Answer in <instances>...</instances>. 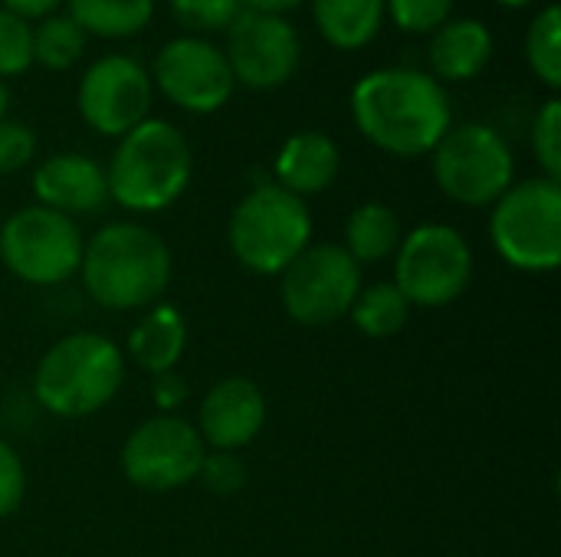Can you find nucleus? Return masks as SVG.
<instances>
[{
	"instance_id": "obj_1",
	"label": "nucleus",
	"mask_w": 561,
	"mask_h": 557,
	"mask_svg": "<svg viewBox=\"0 0 561 557\" xmlns=\"http://www.w3.org/2000/svg\"><path fill=\"white\" fill-rule=\"evenodd\" d=\"M352 118L385 154L424 158L450 131L454 105L444 82L431 72L414 66H385L355 82Z\"/></svg>"
},
{
	"instance_id": "obj_2",
	"label": "nucleus",
	"mask_w": 561,
	"mask_h": 557,
	"mask_svg": "<svg viewBox=\"0 0 561 557\" xmlns=\"http://www.w3.org/2000/svg\"><path fill=\"white\" fill-rule=\"evenodd\" d=\"M79 276L102 309H148L168 292L171 250L154 230L135 220H115L85 240Z\"/></svg>"
},
{
	"instance_id": "obj_3",
	"label": "nucleus",
	"mask_w": 561,
	"mask_h": 557,
	"mask_svg": "<svg viewBox=\"0 0 561 557\" xmlns=\"http://www.w3.org/2000/svg\"><path fill=\"white\" fill-rule=\"evenodd\" d=\"M108 200L135 213H158L181 200L194 177V151L187 135L164 121L145 118L118 138L105 167Z\"/></svg>"
},
{
	"instance_id": "obj_4",
	"label": "nucleus",
	"mask_w": 561,
	"mask_h": 557,
	"mask_svg": "<svg viewBox=\"0 0 561 557\" xmlns=\"http://www.w3.org/2000/svg\"><path fill=\"white\" fill-rule=\"evenodd\" d=\"M125 384V355L99 332H72L46 348L33 371V397L62 420L99 414Z\"/></svg>"
},
{
	"instance_id": "obj_5",
	"label": "nucleus",
	"mask_w": 561,
	"mask_h": 557,
	"mask_svg": "<svg viewBox=\"0 0 561 557\" xmlns=\"http://www.w3.org/2000/svg\"><path fill=\"white\" fill-rule=\"evenodd\" d=\"M312 240V213L279 184H260L240 197L227 223L233 259L256 276H279Z\"/></svg>"
},
{
	"instance_id": "obj_6",
	"label": "nucleus",
	"mask_w": 561,
	"mask_h": 557,
	"mask_svg": "<svg viewBox=\"0 0 561 557\" xmlns=\"http://www.w3.org/2000/svg\"><path fill=\"white\" fill-rule=\"evenodd\" d=\"M490 240L519 272H556L561 263V184L529 177L513 184L490 213Z\"/></svg>"
},
{
	"instance_id": "obj_7",
	"label": "nucleus",
	"mask_w": 561,
	"mask_h": 557,
	"mask_svg": "<svg viewBox=\"0 0 561 557\" xmlns=\"http://www.w3.org/2000/svg\"><path fill=\"white\" fill-rule=\"evenodd\" d=\"M431 167L440 194L460 207H493L516 184V158L506 138L483 121L450 125L431 151Z\"/></svg>"
},
{
	"instance_id": "obj_8",
	"label": "nucleus",
	"mask_w": 561,
	"mask_h": 557,
	"mask_svg": "<svg viewBox=\"0 0 561 557\" xmlns=\"http://www.w3.org/2000/svg\"><path fill=\"white\" fill-rule=\"evenodd\" d=\"M391 282L411 305H450L473 282V250L460 230L447 223H421L401 236Z\"/></svg>"
},
{
	"instance_id": "obj_9",
	"label": "nucleus",
	"mask_w": 561,
	"mask_h": 557,
	"mask_svg": "<svg viewBox=\"0 0 561 557\" xmlns=\"http://www.w3.org/2000/svg\"><path fill=\"white\" fill-rule=\"evenodd\" d=\"M79 223L49 207H23L0 223V263L30 286H59L82 266Z\"/></svg>"
},
{
	"instance_id": "obj_10",
	"label": "nucleus",
	"mask_w": 561,
	"mask_h": 557,
	"mask_svg": "<svg viewBox=\"0 0 561 557\" xmlns=\"http://www.w3.org/2000/svg\"><path fill=\"white\" fill-rule=\"evenodd\" d=\"M358 292L362 266L335 243H309L279 272L283 309L306 328H325L348 318Z\"/></svg>"
},
{
	"instance_id": "obj_11",
	"label": "nucleus",
	"mask_w": 561,
	"mask_h": 557,
	"mask_svg": "<svg viewBox=\"0 0 561 557\" xmlns=\"http://www.w3.org/2000/svg\"><path fill=\"white\" fill-rule=\"evenodd\" d=\"M204 453L207 446L194 423L178 414H158L125 437L118 463L135 489L171 492L197 479Z\"/></svg>"
},
{
	"instance_id": "obj_12",
	"label": "nucleus",
	"mask_w": 561,
	"mask_h": 557,
	"mask_svg": "<svg viewBox=\"0 0 561 557\" xmlns=\"http://www.w3.org/2000/svg\"><path fill=\"white\" fill-rule=\"evenodd\" d=\"M151 85L178 108L191 115H210L224 108L237 89L224 49L207 36H174L168 39L148 69Z\"/></svg>"
},
{
	"instance_id": "obj_13",
	"label": "nucleus",
	"mask_w": 561,
	"mask_h": 557,
	"mask_svg": "<svg viewBox=\"0 0 561 557\" xmlns=\"http://www.w3.org/2000/svg\"><path fill=\"white\" fill-rule=\"evenodd\" d=\"M151 76L128 53L99 56L95 62H89L76 85L79 118L105 138H122L135 125H141L151 112Z\"/></svg>"
},
{
	"instance_id": "obj_14",
	"label": "nucleus",
	"mask_w": 561,
	"mask_h": 557,
	"mask_svg": "<svg viewBox=\"0 0 561 557\" xmlns=\"http://www.w3.org/2000/svg\"><path fill=\"white\" fill-rule=\"evenodd\" d=\"M227 43L220 46L237 85L247 89H279L289 82L302 59L299 30L279 13L240 10V16L224 30Z\"/></svg>"
},
{
	"instance_id": "obj_15",
	"label": "nucleus",
	"mask_w": 561,
	"mask_h": 557,
	"mask_svg": "<svg viewBox=\"0 0 561 557\" xmlns=\"http://www.w3.org/2000/svg\"><path fill=\"white\" fill-rule=\"evenodd\" d=\"M266 427V394L250 378L217 381L197 410V433L204 446L237 453L250 446Z\"/></svg>"
},
{
	"instance_id": "obj_16",
	"label": "nucleus",
	"mask_w": 561,
	"mask_h": 557,
	"mask_svg": "<svg viewBox=\"0 0 561 557\" xmlns=\"http://www.w3.org/2000/svg\"><path fill=\"white\" fill-rule=\"evenodd\" d=\"M33 194L39 207L76 220L82 213H99L108 204V177L99 161L76 151H62L36 164Z\"/></svg>"
},
{
	"instance_id": "obj_17",
	"label": "nucleus",
	"mask_w": 561,
	"mask_h": 557,
	"mask_svg": "<svg viewBox=\"0 0 561 557\" xmlns=\"http://www.w3.org/2000/svg\"><path fill=\"white\" fill-rule=\"evenodd\" d=\"M493 59V33L477 16H450L431 33L427 62L437 82H470Z\"/></svg>"
},
{
	"instance_id": "obj_18",
	"label": "nucleus",
	"mask_w": 561,
	"mask_h": 557,
	"mask_svg": "<svg viewBox=\"0 0 561 557\" xmlns=\"http://www.w3.org/2000/svg\"><path fill=\"white\" fill-rule=\"evenodd\" d=\"M342 167V151L325 131H296L283 141L273 161L276 184L296 197L322 194L335 184Z\"/></svg>"
},
{
	"instance_id": "obj_19",
	"label": "nucleus",
	"mask_w": 561,
	"mask_h": 557,
	"mask_svg": "<svg viewBox=\"0 0 561 557\" xmlns=\"http://www.w3.org/2000/svg\"><path fill=\"white\" fill-rule=\"evenodd\" d=\"M184 348H187V322L174 305H154L148 315L135 322L128 335V358L151 378L174 371Z\"/></svg>"
},
{
	"instance_id": "obj_20",
	"label": "nucleus",
	"mask_w": 561,
	"mask_h": 557,
	"mask_svg": "<svg viewBox=\"0 0 561 557\" xmlns=\"http://www.w3.org/2000/svg\"><path fill=\"white\" fill-rule=\"evenodd\" d=\"M322 39L342 53H358L385 26V0H309Z\"/></svg>"
},
{
	"instance_id": "obj_21",
	"label": "nucleus",
	"mask_w": 561,
	"mask_h": 557,
	"mask_svg": "<svg viewBox=\"0 0 561 557\" xmlns=\"http://www.w3.org/2000/svg\"><path fill=\"white\" fill-rule=\"evenodd\" d=\"M404 230H401V217L378 200H368L362 207L352 210V217L345 220V253L362 266V263H381L388 259L398 243H401Z\"/></svg>"
},
{
	"instance_id": "obj_22",
	"label": "nucleus",
	"mask_w": 561,
	"mask_h": 557,
	"mask_svg": "<svg viewBox=\"0 0 561 557\" xmlns=\"http://www.w3.org/2000/svg\"><path fill=\"white\" fill-rule=\"evenodd\" d=\"M62 7L85 36L102 39L138 36L154 16V0H66Z\"/></svg>"
},
{
	"instance_id": "obj_23",
	"label": "nucleus",
	"mask_w": 561,
	"mask_h": 557,
	"mask_svg": "<svg viewBox=\"0 0 561 557\" xmlns=\"http://www.w3.org/2000/svg\"><path fill=\"white\" fill-rule=\"evenodd\" d=\"M348 318L365 338H394L411 318V302L398 292L394 282L362 286Z\"/></svg>"
},
{
	"instance_id": "obj_24",
	"label": "nucleus",
	"mask_w": 561,
	"mask_h": 557,
	"mask_svg": "<svg viewBox=\"0 0 561 557\" xmlns=\"http://www.w3.org/2000/svg\"><path fill=\"white\" fill-rule=\"evenodd\" d=\"M85 33L69 13H49L33 23V62L49 72L72 69L85 53Z\"/></svg>"
},
{
	"instance_id": "obj_25",
	"label": "nucleus",
	"mask_w": 561,
	"mask_h": 557,
	"mask_svg": "<svg viewBox=\"0 0 561 557\" xmlns=\"http://www.w3.org/2000/svg\"><path fill=\"white\" fill-rule=\"evenodd\" d=\"M523 53L526 62L533 69V76L546 85V89H559L561 85V7L559 3H546L526 26V39H523Z\"/></svg>"
},
{
	"instance_id": "obj_26",
	"label": "nucleus",
	"mask_w": 561,
	"mask_h": 557,
	"mask_svg": "<svg viewBox=\"0 0 561 557\" xmlns=\"http://www.w3.org/2000/svg\"><path fill=\"white\" fill-rule=\"evenodd\" d=\"M168 7L191 36H204L227 30L240 16L243 0H168Z\"/></svg>"
},
{
	"instance_id": "obj_27",
	"label": "nucleus",
	"mask_w": 561,
	"mask_h": 557,
	"mask_svg": "<svg viewBox=\"0 0 561 557\" xmlns=\"http://www.w3.org/2000/svg\"><path fill=\"white\" fill-rule=\"evenodd\" d=\"M457 0H385V20L414 36H431L454 16Z\"/></svg>"
},
{
	"instance_id": "obj_28",
	"label": "nucleus",
	"mask_w": 561,
	"mask_h": 557,
	"mask_svg": "<svg viewBox=\"0 0 561 557\" xmlns=\"http://www.w3.org/2000/svg\"><path fill=\"white\" fill-rule=\"evenodd\" d=\"M33 66V23L0 7V79L23 76Z\"/></svg>"
},
{
	"instance_id": "obj_29",
	"label": "nucleus",
	"mask_w": 561,
	"mask_h": 557,
	"mask_svg": "<svg viewBox=\"0 0 561 557\" xmlns=\"http://www.w3.org/2000/svg\"><path fill=\"white\" fill-rule=\"evenodd\" d=\"M533 151L542 167V177L561 181V105L559 98H549L536 121H533Z\"/></svg>"
},
{
	"instance_id": "obj_30",
	"label": "nucleus",
	"mask_w": 561,
	"mask_h": 557,
	"mask_svg": "<svg viewBox=\"0 0 561 557\" xmlns=\"http://www.w3.org/2000/svg\"><path fill=\"white\" fill-rule=\"evenodd\" d=\"M197 479L214 496H237L247 486V466H243V460L237 453L214 450V453H204Z\"/></svg>"
},
{
	"instance_id": "obj_31",
	"label": "nucleus",
	"mask_w": 561,
	"mask_h": 557,
	"mask_svg": "<svg viewBox=\"0 0 561 557\" xmlns=\"http://www.w3.org/2000/svg\"><path fill=\"white\" fill-rule=\"evenodd\" d=\"M36 154V131L23 121L0 118V174L23 171Z\"/></svg>"
},
{
	"instance_id": "obj_32",
	"label": "nucleus",
	"mask_w": 561,
	"mask_h": 557,
	"mask_svg": "<svg viewBox=\"0 0 561 557\" xmlns=\"http://www.w3.org/2000/svg\"><path fill=\"white\" fill-rule=\"evenodd\" d=\"M26 496V469L16 450L0 440V519L13 515Z\"/></svg>"
},
{
	"instance_id": "obj_33",
	"label": "nucleus",
	"mask_w": 561,
	"mask_h": 557,
	"mask_svg": "<svg viewBox=\"0 0 561 557\" xmlns=\"http://www.w3.org/2000/svg\"><path fill=\"white\" fill-rule=\"evenodd\" d=\"M151 397H154V407H158L161 414H174V410L187 401V381H184L178 371L154 374Z\"/></svg>"
},
{
	"instance_id": "obj_34",
	"label": "nucleus",
	"mask_w": 561,
	"mask_h": 557,
	"mask_svg": "<svg viewBox=\"0 0 561 557\" xmlns=\"http://www.w3.org/2000/svg\"><path fill=\"white\" fill-rule=\"evenodd\" d=\"M62 3H66V0H0L3 10L23 16L26 23H36V20H43V16H49V13H59Z\"/></svg>"
},
{
	"instance_id": "obj_35",
	"label": "nucleus",
	"mask_w": 561,
	"mask_h": 557,
	"mask_svg": "<svg viewBox=\"0 0 561 557\" xmlns=\"http://www.w3.org/2000/svg\"><path fill=\"white\" fill-rule=\"evenodd\" d=\"M306 0H243V7L247 10H260V13H279V16H286L289 10H296V7H302Z\"/></svg>"
},
{
	"instance_id": "obj_36",
	"label": "nucleus",
	"mask_w": 561,
	"mask_h": 557,
	"mask_svg": "<svg viewBox=\"0 0 561 557\" xmlns=\"http://www.w3.org/2000/svg\"><path fill=\"white\" fill-rule=\"evenodd\" d=\"M7 108H10V89H7V82L0 79V118H7Z\"/></svg>"
},
{
	"instance_id": "obj_37",
	"label": "nucleus",
	"mask_w": 561,
	"mask_h": 557,
	"mask_svg": "<svg viewBox=\"0 0 561 557\" xmlns=\"http://www.w3.org/2000/svg\"><path fill=\"white\" fill-rule=\"evenodd\" d=\"M496 3H503V7H529L536 0H496Z\"/></svg>"
}]
</instances>
